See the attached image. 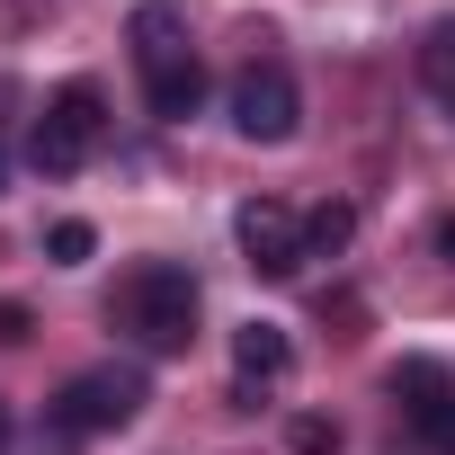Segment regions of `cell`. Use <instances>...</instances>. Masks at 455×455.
Segmentation results:
<instances>
[{
  "instance_id": "cell-11",
  "label": "cell",
  "mask_w": 455,
  "mask_h": 455,
  "mask_svg": "<svg viewBox=\"0 0 455 455\" xmlns=\"http://www.w3.org/2000/svg\"><path fill=\"white\" fill-rule=\"evenodd\" d=\"M45 251H54V268H81V259L99 251V233H90V223H81V214H63V223H54V233H45Z\"/></svg>"
},
{
  "instance_id": "cell-5",
  "label": "cell",
  "mask_w": 455,
  "mask_h": 455,
  "mask_svg": "<svg viewBox=\"0 0 455 455\" xmlns=\"http://www.w3.org/2000/svg\"><path fill=\"white\" fill-rule=\"evenodd\" d=\"M233 134L242 143H286L295 134V116H304V99H295V72L286 63H251L242 81H233Z\"/></svg>"
},
{
  "instance_id": "cell-9",
  "label": "cell",
  "mask_w": 455,
  "mask_h": 455,
  "mask_svg": "<svg viewBox=\"0 0 455 455\" xmlns=\"http://www.w3.org/2000/svg\"><path fill=\"white\" fill-rule=\"evenodd\" d=\"M419 81H428V99H437V108H455V19H446V28H428V45H419Z\"/></svg>"
},
{
  "instance_id": "cell-7",
  "label": "cell",
  "mask_w": 455,
  "mask_h": 455,
  "mask_svg": "<svg viewBox=\"0 0 455 455\" xmlns=\"http://www.w3.org/2000/svg\"><path fill=\"white\" fill-rule=\"evenodd\" d=\"M233 366H242V402H251L259 384H277V375L295 366V348H286L277 322H242V331H233Z\"/></svg>"
},
{
  "instance_id": "cell-2",
  "label": "cell",
  "mask_w": 455,
  "mask_h": 455,
  "mask_svg": "<svg viewBox=\"0 0 455 455\" xmlns=\"http://www.w3.org/2000/svg\"><path fill=\"white\" fill-rule=\"evenodd\" d=\"M134 72H143V99L161 125H188L205 108V63L188 45V19L170 10V0H143L134 10Z\"/></svg>"
},
{
  "instance_id": "cell-13",
  "label": "cell",
  "mask_w": 455,
  "mask_h": 455,
  "mask_svg": "<svg viewBox=\"0 0 455 455\" xmlns=\"http://www.w3.org/2000/svg\"><path fill=\"white\" fill-rule=\"evenodd\" d=\"M428 446H437V455H455V411H446V419L428 428Z\"/></svg>"
},
{
  "instance_id": "cell-4",
  "label": "cell",
  "mask_w": 455,
  "mask_h": 455,
  "mask_svg": "<svg viewBox=\"0 0 455 455\" xmlns=\"http://www.w3.org/2000/svg\"><path fill=\"white\" fill-rule=\"evenodd\" d=\"M134 411H143V366H90V375L63 384L54 428H63V437H108V428H125Z\"/></svg>"
},
{
  "instance_id": "cell-8",
  "label": "cell",
  "mask_w": 455,
  "mask_h": 455,
  "mask_svg": "<svg viewBox=\"0 0 455 455\" xmlns=\"http://www.w3.org/2000/svg\"><path fill=\"white\" fill-rule=\"evenodd\" d=\"M393 393H402V402H411V419H419V428H437V419H446V411H455V393H446V375H437V366H428V357H411V366H402V375H393Z\"/></svg>"
},
{
  "instance_id": "cell-10",
  "label": "cell",
  "mask_w": 455,
  "mask_h": 455,
  "mask_svg": "<svg viewBox=\"0 0 455 455\" xmlns=\"http://www.w3.org/2000/svg\"><path fill=\"white\" fill-rule=\"evenodd\" d=\"M348 233H357V214H348V205H339V196H331V205H313V214H304V251H313V259H322V251H348Z\"/></svg>"
},
{
  "instance_id": "cell-12",
  "label": "cell",
  "mask_w": 455,
  "mask_h": 455,
  "mask_svg": "<svg viewBox=\"0 0 455 455\" xmlns=\"http://www.w3.org/2000/svg\"><path fill=\"white\" fill-rule=\"evenodd\" d=\"M0 339H28V313L19 304H0Z\"/></svg>"
},
{
  "instance_id": "cell-1",
  "label": "cell",
  "mask_w": 455,
  "mask_h": 455,
  "mask_svg": "<svg viewBox=\"0 0 455 455\" xmlns=\"http://www.w3.org/2000/svg\"><path fill=\"white\" fill-rule=\"evenodd\" d=\"M108 322H116L143 357H179V348L196 339V277H188L179 259H143V268L116 277Z\"/></svg>"
},
{
  "instance_id": "cell-15",
  "label": "cell",
  "mask_w": 455,
  "mask_h": 455,
  "mask_svg": "<svg viewBox=\"0 0 455 455\" xmlns=\"http://www.w3.org/2000/svg\"><path fill=\"white\" fill-rule=\"evenodd\" d=\"M0 455H10V402H0Z\"/></svg>"
},
{
  "instance_id": "cell-14",
  "label": "cell",
  "mask_w": 455,
  "mask_h": 455,
  "mask_svg": "<svg viewBox=\"0 0 455 455\" xmlns=\"http://www.w3.org/2000/svg\"><path fill=\"white\" fill-rule=\"evenodd\" d=\"M437 251H446V259H455V214H446V223H437Z\"/></svg>"
},
{
  "instance_id": "cell-6",
  "label": "cell",
  "mask_w": 455,
  "mask_h": 455,
  "mask_svg": "<svg viewBox=\"0 0 455 455\" xmlns=\"http://www.w3.org/2000/svg\"><path fill=\"white\" fill-rule=\"evenodd\" d=\"M233 242H242V259L259 268V277H295L313 251H304V214L295 205H277V196H251L242 214H233Z\"/></svg>"
},
{
  "instance_id": "cell-3",
  "label": "cell",
  "mask_w": 455,
  "mask_h": 455,
  "mask_svg": "<svg viewBox=\"0 0 455 455\" xmlns=\"http://www.w3.org/2000/svg\"><path fill=\"white\" fill-rule=\"evenodd\" d=\"M99 134H108V99H99V81H63V90L45 99V116L28 125V161H36L45 179H72V170L99 152Z\"/></svg>"
}]
</instances>
